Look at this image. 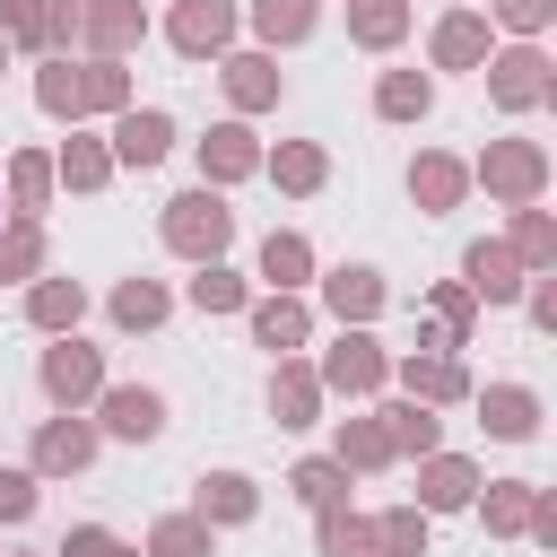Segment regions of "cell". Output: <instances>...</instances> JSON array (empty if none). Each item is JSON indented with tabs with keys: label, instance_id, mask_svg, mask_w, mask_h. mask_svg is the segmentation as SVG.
I'll use <instances>...</instances> for the list:
<instances>
[{
	"label": "cell",
	"instance_id": "7dc6e473",
	"mask_svg": "<svg viewBox=\"0 0 557 557\" xmlns=\"http://www.w3.org/2000/svg\"><path fill=\"white\" fill-rule=\"evenodd\" d=\"M0 26L9 35H35V0H0Z\"/></svg>",
	"mask_w": 557,
	"mask_h": 557
},
{
	"label": "cell",
	"instance_id": "e575fe53",
	"mask_svg": "<svg viewBox=\"0 0 557 557\" xmlns=\"http://www.w3.org/2000/svg\"><path fill=\"white\" fill-rule=\"evenodd\" d=\"M278 183H287V191H313V183H322V157H313V148H278Z\"/></svg>",
	"mask_w": 557,
	"mask_h": 557
},
{
	"label": "cell",
	"instance_id": "836d02e7",
	"mask_svg": "<svg viewBox=\"0 0 557 557\" xmlns=\"http://www.w3.org/2000/svg\"><path fill=\"white\" fill-rule=\"evenodd\" d=\"M157 557H209V531L200 522H157Z\"/></svg>",
	"mask_w": 557,
	"mask_h": 557
},
{
	"label": "cell",
	"instance_id": "f35d334b",
	"mask_svg": "<svg viewBox=\"0 0 557 557\" xmlns=\"http://www.w3.org/2000/svg\"><path fill=\"white\" fill-rule=\"evenodd\" d=\"M487 522H496V531H522V522H531V487H496Z\"/></svg>",
	"mask_w": 557,
	"mask_h": 557
},
{
	"label": "cell",
	"instance_id": "bcb514c9",
	"mask_svg": "<svg viewBox=\"0 0 557 557\" xmlns=\"http://www.w3.org/2000/svg\"><path fill=\"white\" fill-rule=\"evenodd\" d=\"M435 313H444V331H461V322H470V296H461V287H444V296H435Z\"/></svg>",
	"mask_w": 557,
	"mask_h": 557
},
{
	"label": "cell",
	"instance_id": "ba28073f",
	"mask_svg": "<svg viewBox=\"0 0 557 557\" xmlns=\"http://www.w3.org/2000/svg\"><path fill=\"white\" fill-rule=\"evenodd\" d=\"M322 374H331L339 392H366V383L383 374V357H374V339H366V331H348V339L331 348V366H322Z\"/></svg>",
	"mask_w": 557,
	"mask_h": 557
},
{
	"label": "cell",
	"instance_id": "52a82bcc",
	"mask_svg": "<svg viewBox=\"0 0 557 557\" xmlns=\"http://www.w3.org/2000/svg\"><path fill=\"white\" fill-rule=\"evenodd\" d=\"M548 96V61L540 52H505L496 61V104H540Z\"/></svg>",
	"mask_w": 557,
	"mask_h": 557
},
{
	"label": "cell",
	"instance_id": "ee69618b",
	"mask_svg": "<svg viewBox=\"0 0 557 557\" xmlns=\"http://www.w3.org/2000/svg\"><path fill=\"white\" fill-rule=\"evenodd\" d=\"M61 174H70V183H104V157H96V148H70Z\"/></svg>",
	"mask_w": 557,
	"mask_h": 557
},
{
	"label": "cell",
	"instance_id": "f546056e",
	"mask_svg": "<svg viewBox=\"0 0 557 557\" xmlns=\"http://www.w3.org/2000/svg\"><path fill=\"white\" fill-rule=\"evenodd\" d=\"M113 313H122V322H131V331H139V322H157V313H165V296H157V287H148V278H131V287H122V296H113Z\"/></svg>",
	"mask_w": 557,
	"mask_h": 557
},
{
	"label": "cell",
	"instance_id": "ffe728a7",
	"mask_svg": "<svg viewBox=\"0 0 557 557\" xmlns=\"http://www.w3.org/2000/svg\"><path fill=\"white\" fill-rule=\"evenodd\" d=\"M191 305H200V313H226V305H244V278H235V270H218V261H200Z\"/></svg>",
	"mask_w": 557,
	"mask_h": 557
},
{
	"label": "cell",
	"instance_id": "74e56055",
	"mask_svg": "<svg viewBox=\"0 0 557 557\" xmlns=\"http://www.w3.org/2000/svg\"><path fill=\"white\" fill-rule=\"evenodd\" d=\"M383 113H426V78H383Z\"/></svg>",
	"mask_w": 557,
	"mask_h": 557
},
{
	"label": "cell",
	"instance_id": "1f68e13d",
	"mask_svg": "<svg viewBox=\"0 0 557 557\" xmlns=\"http://www.w3.org/2000/svg\"><path fill=\"white\" fill-rule=\"evenodd\" d=\"M374 540H383L392 557H418V548H426V522H418V513H383V531H374Z\"/></svg>",
	"mask_w": 557,
	"mask_h": 557
},
{
	"label": "cell",
	"instance_id": "6da1fadb",
	"mask_svg": "<svg viewBox=\"0 0 557 557\" xmlns=\"http://www.w3.org/2000/svg\"><path fill=\"white\" fill-rule=\"evenodd\" d=\"M226 226H235V218H226V200H218V191H183V200L165 209V244H174V252H191V261H218Z\"/></svg>",
	"mask_w": 557,
	"mask_h": 557
},
{
	"label": "cell",
	"instance_id": "d6986e66",
	"mask_svg": "<svg viewBox=\"0 0 557 557\" xmlns=\"http://www.w3.org/2000/svg\"><path fill=\"white\" fill-rule=\"evenodd\" d=\"M479 52H487V26H479V17H444L435 61H453V70H461V61H479Z\"/></svg>",
	"mask_w": 557,
	"mask_h": 557
},
{
	"label": "cell",
	"instance_id": "cb8c5ba5",
	"mask_svg": "<svg viewBox=\"0 0 557 557\" xmlns=\"http://www.w3.org/2000/svg\"><path fill=\"white\" fill-rule=\"evenodd\" d=\"M409 392H418V400H453V392H461V366H453V357H426V366L409 357Z\"/></svg>",
	"mask_w": 557,
	"mask_h": 557
},
{
	"label": "cell",
	"instance_id": "d4e9b609",
	"mask_svg": "<svg viewBox=\"0 0 557 557\" xmlns=\"http://www.w3.org/2000/svg\"><path fill=\"white\" fill-rule=\"evenodd\" d=\"M87 26H96V44H104V52H122V44L139 35V9H131V0H96V17H87Z\"/></svg>",
	"mask_w": 557,
	"mask_h": 557
},
{
	"label": "cell",
	"instance_id": "5b68a950",
	"mask_svg": "<svg viewBox=\"0 0 557 557\" xmlns=\"http://www.w3.org/2000/svg\"><path fill=\"white\" fill-rule=\"evenodd\" d=\"M165 139H174V122H165V113H122L113 157H122V165H157V157H165Z\"/></svg>",
	"mask_w": 557,
	"mask_h": 557
},
{
	"label": "cell",
	"instance_id": "f6af8a7d",
	"mask_svg": "<svg viewBox=\"0 0 557 557\" xmlns=\"http://www.w3.org/2000/svg\"><path fill=\"white\" fill-rule=\"evenodd\" d=\"M496 9H505V26H522V35L548 26V0H496Z\"/></svg>",
	"mask_w": 557,
	"mask_h": 557
},
{
	"label": "cell",
	"instance_id": "8fae6325",
	"mask_svg": "<svg viewBox=\"0 0 557 557\" xmlns=\"http://www.w3.org/2000/svg\"><path fill=\"white\" fill-rule=\"evenodd\" d=\"M470 487H479V470L470 461H426V479H418V496L444 513V505H470Z\"/></svg>",
	"mask_w": 557,
	"mask_h": 557
},
{
	"label": "cell",
	"instance_id": "b9f144b4",
	"mask_svg": "<svg viewBox=\"0 0 557 557\" xmlns=\"http://www.w3.org/2000/svg\"><path fill=\"white\" fill-rule=\"evenodd\" d=\"M9 183H17V209H35V200H44V157H17Z\"/></svg>",
	"mask_w": 557,
	"mask_h": 557
},
{
	"label": "cell",
	"instance_id": "8d00e7d4",
	"mask_svg": "<svg viewBox=\"0 0 557 557\" xmlns=\"http://www.w3.org/2000/svg\"><path fill=\"white\" fill-rule=\"evenodd\" d=\"M35 513V479L26 470H0V522H26Z\"/></svg>",
	"mask_w": 557,
	"mask_h": 557
},
{
	"label": "cell",
	"instance_id": "f1b7e54d",
	"mask_svg": "<svg viewBox=\"0 0 557 557\" xmlns=\"http://www.w3.org/2000/svg\"><path fill=\"white\" fill-rule=\"evenodd\" d=\"M270 400H278V426H305V418H313V374H278Z\"/></svg>",
	"mask_w": 557,
	"mask_h": 557
},
{
	"label": "cell",
	"instance_id": "30bf717a",
	"mask_svg": "<svg viewBox=\"0 0 557 557\" xmlns=\"http://www.w3.org/2000/svg\"><path fill=\"white\" fill-rule=\"evenodd\" d=\"M461 270H470V287H479V296H513V287H522L505 244H470V261H461Z\"/></svg>",
	"mask_w": 557,
	"mask_h": 557
},
{
	"label": "cell",
	"instance_id": "7a4b0ae2",
	"mask_svg": "<svg viewBox=\"0 0 557 557\" xmlns=\"http://www.w3.org/2000/svg\"><path fill=\"white\" fill-rule=\"evenodd\" d=\"M44 113H78V104H122V70H87V78H70V70H44Z\"/></svg>",
	"mask_w": 557,
	"mask_h": 557
},
{
	"label": "cell",
	"instance_id": "d590c367",
	"mask_svg": "<svg viewBox=\"0 0 557 557\" xmlns=\"http://www.w3.org/2000/svg\"><path fill=\"white\" fill-rule=\"evenodd\" d=\"M383 453H392L383 426H348V435H339V470H348V461H383Z\"/></svg>",
	"mask_w": 557,
	"mask_h": 557
},
{
	"label": "cell",
	"instance_id": "2e32d148",
	"mask_svg": "<svg viewBox=\"0 0 557 557\" xmlns=\"http://www.w3.org/2000/svg\"><path fill=\"white\" fill-rule=\"evenodd\" d=\"M487 426H496V435H531V426H540V409H531V392H513V383H496V392H487Z\"/></svg>",
	"mask_w": 557,
	"mask_h": 557
},
{
	"label": "cell",
	"instance_id": "7402d4cb",
	"mask_svg": "<svg viewBox=\"0 0 557 557\" xmlns=\"http://www.w3.org/2000/svg\"><path fill=\"white\" fill-rule=\"evenodd\" d=\"M209 513H218V522H244V513H252V487H244V479H200V522H209Z\"/></svg>",
	"mask_w": 557,
	"mask_h": 557
},
{
	"label": "cell",
	"instance_id": "60d3db41",
	"mask_svg": "<svg viewBox=\"0 0 557 557\" xmlns=\"http://www.w3.org/2000/svg\"><path fill=\"white\" fill-rule=\"evenodd\" d=\"M61 557H131V548H122L113 531H70V548H61Z\"/></svg>",
	"mask_w": 557,
	"mask_h": 557
},
{
	"label": "cell",
	"instance_id": "ab89813d",
	"mask_svg": "<svg viewBox=\"0 0 557 557\" xmlns=\"http://www.w3.org/2000/svg\"><path fill=\"white\" fill-rule=\"evenodd\" d=\"M17 270H35V226H17V235L0 244V278H17Z\"/></svg>",
	"mask_w": 557,
	"mask_h": 557
},
{
	"label": "cell",
	"instance_id": "d6a6232c",
	"mask_svg": "<svg viewBox=\"0 0 557 557\" xmlns=\"http://www.w3.org/2000/svg\"><path fill=\"white\" fill-rule=\"evenodd\" d=\"M357 35L366 44H392L400 35V0H357Z\"/></svg>",
	"mask_w": 557,
	"mask_h": 557
},
{
	"label": "cell",
	"instance_id": "4dcf8cb0",
	"mask_svg": "<svg viewBox=\"0 0 557 557\" xmlns=\"http://www.w3.org/2000/svg\"><path fill=\"white\" fill-rule=\"evenodd\" d=\"M392 444H409V453H435V418L409 400V409H392Z\"/></svg>",
	"mask_w": 557,
	"mask_h": 557
},
{
	"label": "cell",
	"instance_id": "83f0119b",
	"mask_svg": "<svg viewBox=\"0 0 557 557\" xmlns=\"http://www.w3.org/2000/svg\"><path fill=\"white\" fill-rule=\"evenodd\" d=\"M261 278H278V287L305 278V244H296V235H270V244H261Z\"/></svg>",
	"mask_w": 557,
	"mask_h": 557
},
{
	"label": "cell",
	"instance_id": "9c48e42d",
	"mask_svg": "<svg viewBox=\"0 0 557 557\" xmlns=\"http://www.w3.org/2000/svg\"><path fill=\"white\" fill-rule=\"evenodd\" d=\"M87 453H96V435H87L78 418H61V426H44V435H35V470H78Z\"/></svg>",
	"mask_w": 557,
	"mask_h": 557
},
{
	"label": "cell",
	"instance_id": "8992f818",
	"mask_svg": "<svg viewBox=\"0 0 557 557\" xmlns=\"http://www.w3.org/2000/svg\"><path fill=\"white\" fill-rule=\"evenodd\" d=\"M104 426L131 435V444H148V435L165 426V400H157V392H104Z\"/></svg>",
	"mask_w": 557,
	"mask_h": 557
},
{
	"label": "cell",
	"instance_id": "484cf974",
	"mask_svg": "<svg viewBox=\"0 0 557 557\" xmlns=\"http://www.w3.org/2000/svg\"><path fill=\"white\" fill-rule=\"evenodd\" d=\"M226 87H235V104H270V96H278L270 61H226Z\"/></svg>",
	"mask_w": 557,
	"mask_h": 557
},
{
	"label": "cell",
	"instance_id": "277c9868",
	"mask_svg": "<svg viewBox=\"0 0 557 557\" xmlns=\"http://www.w3.org/2000/svg\"><path fill=\"white\" fill-rule=\"evenodd\" d=\"M226 35H235V0H183V17H174L183 52H218Z\"/></svg>",
	"mask_w": 557,
	"mask_h": 557
},
{
	"label": "cell",
	"instance_id": "5bb4252c",
	"mask_svg": "<svg viewBox=\"0 0 557 557\" xmlns=\"http://www.w3.org/2000/svg\"><path fill=\"white\" fill-rule=\"evenodd\" d=\"M331 305H339V322H366V313L383 305V278H374V270H339V278H331Z\"/></svg>",
	"mask_w": 557,
	"mask_h": 557
},
{
	"label": "cell",
	"instance_id": "ac0fdd59",
	"mask_svg": "<svg viewBox=\"0 0 557 557\" xmlns=\"http://www.w3.org/2000/svg\"><path fill=\"white\" fill-rule=\"evenodd\" d=\"M252 26H261L270 44H296V35L313 26V0H261V9H252Z\"/></svg>",
	"mask_w": 557,
	"mask_h": 557
},
{
	"label": "cell",
	"instance_id": "e0dca14e",
	"mask_svg": "<svg viewBox=\"0 0 557 557\" xmlns=\"http://www.w3.org/2000/svg\"><path fill=\"white\" fill-rule=\"evenodd\" d=\"M296 496H305V505H322V513H339L348 470H339V461H305V470H296Z\"/></svg>",
	"mask_w": 557,
	"mask_h": 557
},
{
	"label": "cell",
	"instance_id": "7c38bea8",
	"mask_svg": "<svg viewBox=\"0 0 557 557\" xmlns=\"http://www.w3.org/2000/svg\"><path fill=\"white\" fill-rule=\"evenodd\" d=\"M200 165H209V174H252V131H235V122L209 131V139H200Z\"/></svg>",
	"mask_w": 557,
	"mask_h": 557
},
{
	"label": "cell",
	"instance_id": "3957f363",
	"mask_svg": "<svg viewBox=\"0 0 557 557\" xmlns=\"http://www.w3.org/2000/svg\"><path fill=\"white\" fill-rule=\"evenodd\" d=\"M44 383H52V400H87V392L104 383V366H96V348H78V339H61V348L44 357Z\"/></svg>",
	"mask_w": 557,
	"mask_h": 557
},
{
	"label": "cell",
	"instance_id": "7bdbcfd3",
	"mask_svg": "<svg viewBox=\"0 0 557 557\" xmlns=\"http://www.w3.org/2000/svg\"><path fill=\"white\" fill-rule=\"evenodd\" d=\"M522 252H531V261H548V252H557V226H548V218H540V209H531V218H522Z\"/></svg>",
	"mask_w": 557,
	"mask_h": 557
},
{
	"label": "cell",
	"instance_id": "603a6c76",
	"mask_svg": "<svg viewBox=\"0 0 557 557\" xmlns=\"http://www.w3.org/2000/svg\"><path fill=\"white\" fill-rule=\"evenodd\" d=\"M374 548V522H357V513H322V557H366Z\"/></svg>",
	"mask_w": 557,
	"mask_h": 557
},
{
	"label": "cell",
	"instance_id": "4316f807",
	"mask_svg": "<svg viewBox=\"0 0 557 557\" xmlns=\"http://www.w3.org/2000/svg\"><path fill=\"white\" fill-rule=\"evenodd\" d=\"M409 191H418V200H426V209H444V200H453V191H461V165H444V157H426V165H418V174H409Z\"/></svg>",
	"mask_w": 557,
	"mask_h": 557
},
{
	"label": "cell",
	"instance_id": "4fadbf2b",
	"mask_svg": "<svg viewBox=\"0 0 557 557\" xmlns=\"http://www.w3.org/2000/svg\"><path fill=\"white\" fill-rule=\"evenodd\" d=\"M487 183H496V191H513V200H522V191H540V148H496V157H487Z\"/></svg>",
	"mask_w": 557,
	"mask_h": 557
},
{
	"label": "cell",
	"instance_id": "44dd1931",
	"mask_svg": "<svg viewBox=\"0 0 557 557\" xmlns=\"http://www.w3.org/2000/svg\"><path fill=\"white\" fill-rule=\"evenodd\" d=\"M78 305H87V296H78V278H44V287H35V322H44V331L78 322Z\"/></svg>",
	"mask_w": 557,
	"mask_h": 557
},
{
	"label": "cell",
	"instance_id": "9a60e30c",
	"mask_svg": "<svg viewBox=\"0 0 557 557\" xmlns=\"http://www.w3.org/2000/svg\"><path fill=\"white\" fill-rule=\"evenodd\" d=\"M252 331H261V348H296L305 339V305L270 296V305H252Z\"/></svg>",
	"mask_w": 557,
	"mask_h": 557
}]
</instances>
